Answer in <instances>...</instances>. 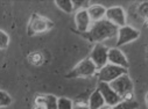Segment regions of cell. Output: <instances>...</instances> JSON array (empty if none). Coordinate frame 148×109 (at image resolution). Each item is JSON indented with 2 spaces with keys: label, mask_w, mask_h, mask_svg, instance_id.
I'll return each instance as SVG.
<instances>
[{
  "label": "cell",
  "mask_w": 148,
  "mask_h": 109,
  "mask_svg": "<svg viewBox=\"0 0 148 109\" xmlns=\"http://www.w3.org/2000/svg\"><path fill=\"white\" fill-rule=\"evenodd\" d=\"M34 109H46V107H45V104H35Z\"/></svg>",
  "instance_id": "23"
},
{
  "label": "cell",
  "mask_w": 148,
  "mask_h": 109,
  "mask_svg": "<svg viewBox=\"0 0 148 109\" xmlns=\"http://www.w3.org/2000/svg\"><path fill=\"white\" fill-rule=\"evenodd\" d=\"M147 13H148V4L145 1V3H142L141 6L139 7V14H140L143 19H146V18H147Z\"/></svg>",
  "instance_id": "21"
},
{
  "label": "cell",
  "mask_w": 148,
  "mask_h": 109,
  "mask_svg": "<svg viewBox=\"0 0 148 109\" xmlns=\"http://www.w3.org/2000/svg\"><path fill=\"white\" fill-rule=\"evenodd\" d=\"M105 19L107 21H110L112 24L117 26L118 28L126 26V14L123 7L119 6H114L106 9L105 13Z\"/></svg>",
  "instance_id": "6"
},
{
  "label": "cell",
  "mask_w": 148,
  "mask_h": 109,
  "mask_svg": "<svg viewBox=\"0 0 148 109\" xmlns=\"http://www.w3.org/2000/svg\"><path fill=\"white\" fill-rule=\"evenodd\" d=\"M45 107L46 109H57V97L51 94L45 95Z\"/></svg>",
  "instance_id": "16"
},
{
  "label": "cell",
  "mask_w": 148,
  "mask_h": 109,
  "mask_svg": "<svg viewBox=\"0 0 148 109\" xmlns=\"http://www.w3.org/2000/svg\"><path fill=\"white\" fill-rule=\"evenodd\" d=\"M8 43H10V36L4 30H0V50L6 49L8 47Z\"/></svg>",
  "instance_id": "19"
},
{
  "label": "cell",
  "mask_w": 148,
  "mask_h": 109,
  "mask_svg": "<svg viewBox=\"0 0 148 109\" xmlns=\"http://www.w3.org/2000/svg\"><path fill=\"white\" fill-rule=\"evenodd\" d=\"M127 73V68L113 65V64H106L103 66L100 70H98V80L100 83H111L118 77L126 74Z\"/></svg>",
  "instance_id": "3"
},
{
  "label": "cell",
  "mask_w": 148,
  "mask_h": 109,
  "mask_svg": "<svg viewBox=\"0 0 148 109\" xmlns=\"http://www.w3.org/2000/svg\"><path fill=\"white\" fill-rule=\"evenodd\" d=\"M108 85L123 100H131L130 97L133 92V83L127 73L118 77L113 81L108 83Z\"/></svg>",
  "instance_id": "2"
},
{
  "label": "cell",
  "mask_w": 148,
  "mask_h": 109,
  "mask_svg": "<svg viewBox=\"0 0 148 109\" xmlns=\"http://www.w3.org/2000/svg\"><path fill=\"white\" fill-rule=\"evenodd\" d=\"M98 91H99V93L101 94V96H103V99H104V101H105V104H107V106H110V107H113V106H116L117 103H119L123 99L110 87V85L107 84V83H98V88H97Z\"/></svg>",
  "instance_id": "7"
},
{
  "label": "cell",
  "mask_w": 148,
  "mask_h": 109,
  "mask_svg": "<svg viewBox=\"0 0 148 109\" xmlns=\"http://www.w3.org/2000/svg\"><path fill=\"white\" fill-rule=\"evenodd\" d=\"M89 18L92 22H97L100 21L105 18V13H106V8L101 5H91L88 7L86 9Z\"/></svg>",
  "instance_id": "12"
},
{
  "label": "cell",
  "mask_w": 148,
  "mask_h": 109,
  "mask_svg": "<svg viewBox=\"0 0 148 109\" xmlns=\"http://www.w3.org/2000/svg\"><path fill=\"white\" fill-rule=\"evenodd\" d=\"M103 106H105V101H104L101 94L99 93V91L96 89L91 94V96L89 99V106H88V108L89 109H100Z\"/></svg>",
  "instance_id": "13"
},
{
  "label": "cell",
  "mask_w": 148,
  "mask_h": 109,
  "mask_svg": "<svg viewBox=\"0 0 148 109\" xmlns=\"http://www.w3.org/2000/svg\"><path fill=\"white\" fill-rule=\"evenodd\" d=\"M118 29L119 28L117 26L112 24L106 19H103L100 21L93 22L92 26L90 27V29L85 34H86V37L90 41L100 43L104 40H107V39H111V37L117 36Z\"/></svg>",
  "instance_id": "1"
},
{
  "label": "cell",
  "mask_w": 148,
  "mask_h": 109,
  "mask_svg": "<svg viewBox=\"0 0 148 109\" xmlns=\"http://www.w3.org/2000/svg\"><path fill=\"white\" fill-rule=\"evenodd\" d=\"M57 109H73L72 101L68 97L57 99Z\"/></svg>",
  "instance_id": "17"
},
{
  "label": "cell",
  "mask_w": 148,
  "mask_h": 109,
  "mask_svg": "<svg viewBox=\"0 0 148 109\" xmlns=\"http://www.w3.org/2000/svg\"><path fill=\"white\" fill-rule=\"evenodd\" d=\"M139 36H140V31L134 29L133 27H130V26L120 27L118 29V32H117V37H118L117 45L120 47V45H124L126 43L133 42L139 37Z\"/></svg>",
  "instance_id": "8"
},
{
  "label": "cell",
  "mask_w": 148,
  "mask_h": 109,
  "mask_svg": "<svg viewBox=\"0 0 148 109\" xmlns=\"http://www.w3.org/2000/svg\"><path fill=\"white\" fill-rule=\"evenodd\" d=\"M12 103V97L8 93L5 91H0V108L1 107H7Z\"/></svg>",
  "instance_id": "18"
},
{
  "label": "cell",
  "mask_w": 148,
  "mask_h": 109,
  "mask_svg": "<svg viewBox=\"0 0 148 109\" xmlns=\"http://www.w3.org/2000/svg\"><path fill=\"white\" fill-rule=\"evenodd\" d=\"M139 107V103L133 100H121L116 106L111 107V109H136Z\"/></svg>",
  "instance_id": "14"
},
{
  "label": "cell",
  "mask_w": 148,
  "mask_h": 109,
  "mask_svg": "<svg viewBox=\"0 0 148 109\" xmlns=\"http://www.w3.org/2000/svg\"><path fill=\"white\" fill-rule=\"evenodd\" d=\"M72 5H73V9L81 11V9H88L90 3L89 1H72Z\"/></svg>",
  "instance_id": "20"
},
{
  "label": "cell",
  "mask_w": 148,
  "mask_h": 109,
  "mask_svg": "<svg viewBox=\"0 0 148 109\" xmlns=\"http://www.w3.org/2000/svg\"><path fill=\"white\" fill-rule=\"evenodd\" d=\"M75 22H76V27L79 31L82 32H86L90 27H91V20L89 18V14L86 12V9H81L77 11L75 14Z\"/></svg>",
  "instance_id": "11"
},
{
  "label": "cell",
  "mask_w": 148,
  "mask_h": 109,
  "mask_svg": "<svg viewBox=\"0 0 148 109\" xmlns=\"http://www.w3.org/2000/svg\"><path fill=\"white\" fill-rule=\"evenodd\" d=\"M97 72V67L90 60V58L83 59L76 67H73L66 74L68 78H86L91 77Z\"/></svg>",
  "instance_id": "4"
},
{
  "label": "cell",
  "mask_w": 148,
  "mask_h": 109,
  "mask_svg": "<svg viewBox=\"0 0 148 109\" xmlns=\"http://www.w3.org/2000/svg\"><path fill=\"white\" fill-rule=\"evenodd\" d=\"M100 109H111V107H110V106H107V104H105V106H103Z\"/></svg>",
  "instance_id": "24"
},
{
  "label": "cell",
  "mask_w": 148,
  "mask_h": 109,
  "mask_svg": "<svg viewBox=\"0 0 148 109\" xmlns=\"http://www.w3.org/2000/svg\"><path fill=\"white\" fill-rule=\"evenodd\" d=\"M55 4H56V6H58V8H61L65 13L73 12V5H72V1H70V0H58Z\"/></svg>",
  "instance_id": "15"
},
{
  "label": "cell",
  "mask_w": 148,
  "mask_h": 109,
  "mask_svg": "<svg viewBox=\"0 0 148 109\" xmlns=\"http://www.w3.org/2000/svg\"><path fill=\"white\" fill-rule=\"evenodd\" d=\"M73 109H89L88 106H84V104H77Z\"/></svg>",
  "instance_id": "22"
},
{
  "label": "cell",
  "mask_w": 148,
  "mask_h": 109,
  "mask_svg": "<svg viewBox=\"0 0 148 109\" xmlns=\"http://www.w3.org/2000/svg\"><path fill=\"white\" fill-rule=\"evenodd\" d=\"M107 63L124 67V68H128V66H130L128 60H127L126 56L124 55V52L120 51L117 48L108 49V51H107Z\"/></svg>",
  "instance_id": "9"
},
{
  "label": "cell",
  "mask_w": 148,
  "mask_h": 109,
  "mask_svg": "<svg viewBox=\"0 0 148 109\" xmlns=\"http://www.w3.org/2000/svg\"><path fill=\"white\" fill-rule=\"evenodd\" d=\"M53 27V23L45 19L43 16H34L32 19V22L29 24V32L30 34H38V32H43Z\"/></svg>",
  "instance_id": "10"
},
{
  "label": "cell",
  "mask_w": 148,
  "mask_h": 109,
  "mask_svg": "<svg viewBox=\"0 0 148 109\" xmlns=\"http://www.w3.org/2000/svg\"><path fill=\"white\" fill-rule=\"evenodd\" d=\"M107 51L108 49L101 43H97L92 49L90 55V60L95 64L97 70H100L103 66L107 64Z\"/></svg>",
  "instance_id": "5"
}]
</instances>
